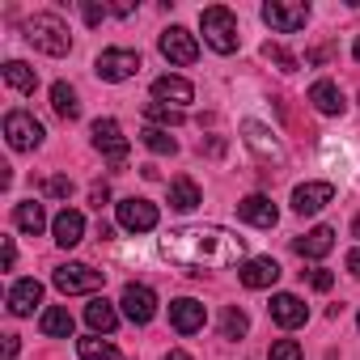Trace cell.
<instances>
[{"label":"cell","instance_id":"cell-1","mask_svg":"<svg viewBox=\"0 0 360 360\" xmlns=\"http://www.w3.org/2000/svg\"><path fill=\"white\" fill-rule=\"evenodd\" d=\"M161 259L191 276H204V271L238 267L246 259V242L221 225H183L161 238Z\"/></svg>","mask_w":360,"mask_h":360},{"label":"cell","instance_id":"cell-2","mask_svg":"<svg viewBox=\"0 0 360 360\" xmlns=\"http://www.w3.org/2000/svg\"><path fill=\"white\" fill-rule=\"evenodd\" d=\"M22 30H26V43L43 56H68L72 51V34H68L60 13H34V18H26Z\"/></svg>","mask_w":360,"mask_h":360},{"label":"cell","instance_id":"cell-3","mask_svg":"<svg viewBox=\"0 0 360 360\" xmlns=\"http://www.w3.org/2000/svg\"><path fill=\"white\" fill-rule=\"evenodd\" d=\"M200 26H204V43L217 51V56H233L238 51V18L225 9V5H212L200 13Z\"/></svg>","mask_w":360,"mask_h":360},{"label":"cell","instance_id":"cell-4","mask_svg":"<svg viewBox=\"0 0 360 360\" xmlns=\"http://www.w3.org/2000/svg\"><path fill=\"white\" fill-rule=\"evenodd\" d=\"M263 22L276 34H297L309 22V5H305V0H267V5H263Z\"/></svg>","mask_w":360,"mask_h":360},{"label":"cell","instance_id":"cell-5","mask_svg":"<svg viewBox=\"0 0 360 360\" xmlns=\"http://www.w3.org/2000/svg\"><path fill=\"white\" fill-rule=\"evenodd\" d=\"M51 284H56L64 297H77V292H98V288L106 284V271H94L89 263H64V267H56Z\"/></svg>","mask_w":360,"mask_h":360},{"label":"cell","instance_id":"cell-6","mask_svg":"<svg viewBox=\"0 0 360 360\" xmlns=\"http://www.w3.org/2000/svg\"><path fill=\"white\" fill-rule=\"evenodd\" d=\"M94 72H98L102 81L119 85V81H127V77L140 72V51H131V47H106V51L94 60Z\"/></svg>","mask_w":360,"mask_h":360},{"label":"cell","instance_id":"cell-7","mask_svg":"<svg viewBox=\"0 0 360 360\" xmlns=\"http://www.w3.org/2000/svg\"><path fill=\"white\" fill-rule=\"evenodd\" d=\"M157 47H161V56H165L169 64H178V68H191V64L200 60V43H195V34H191L187 26H169V30H161Z\"/></svg>","mask_w":360,"mask_h":360},{"label":"cell","instance_id":"cell-8","mask_svg":"<svg viewBox=\"0 0 360 360\" xmlns=\"http://www.w3.org/2000/svg\"><path fill=\"white\" fill-rule=\"evenodd\" d=\"M5 136H9V148H18V153H30V148H39L43 144V123L30 115V110H9L5 115Z\"/></svg>","mask_w":360,"mask_h":360},{"label":"cell","instance_id":"cell-9","mask_svg":"<svg viewBox=\"0 0 360 360\" xmlns=\"http://www.w3.org/2000/svg\"><path fill=\"white\" fill-rule=\"evenodd\" d=\"M89 136H94V148H98L110 165H123V161H127V136H123V127H119L115 119H98V123L89 127Z\"/></svg>","mask_w":360,"mask_h":360},{"label":"cell","instance_id":"cell-10","mask_svg":"<svg viewBox=\"0 0 360 360\" xmlns=\"http://www.w3.org/2000/svg\"><path fill=\"white\" fill-rule=\"evenodd\" d=\"M115 217H119V225L127 229V233H153L157 229V204H148V200H119L115 204Z\"/></svg>","mask_w":360,"mask_h":360},{"label":"cell","instance_id":"cell-11","mask_svg":"<svg viewBox=\"0 0 360 360\" xmlns=\"http://www.w3.org/2000/svg\"><path fill=\"white\" fill-rule=\"evenodd\" d=\"M119 305H123V318L136 322V326H144V322L157 318V292L148 284H127L123 297H119Z\"/></svg>","mask_w":360,"mask_h":360},{"label":"cell","instance_id":"cell-12","mask_svg":"<svg viewBox=\"0 0 360 360\" xmlns=\"http://www.w3.org/2000/svg\"><path fill=\"white\" fill-rule=\"evenodd\" d=\"M204 322H208L204 301H195V297H178V301H169V326H174L178 335H195V330H204Z\"/></svg>","mask_w":360,"mask_h":360},{"label":"cell","instance_id":"cell-13","mask_svg":"<svg viewBox=\"0 0 360 360\" xmlns=\"http://www.w3.org/2000/svg\"><path fill=\"white\" fill-rule=\"evenodd\" d=\"M271 322L284 326V330H297L309 322V305L297 297V292H276L271 297Z\"/></svg>","mask_w":360,"mask_h":360},{"label":"cell","instance_id":"cell-14","mask_svg":"<svg viewBox=\"0 0 360 360\" xmlns=\"http://www.w3.org/2000/svg\"><path fill=\"white\" fill-rule=\"evenodd\" d=\"M242 140H246V144H250V148H255L263 161H276V165L284 161V144H280V140H276V136H271L263 123L246 119V123H242Z\"/></svg>","mask_w":360,"mask_h":360},{"label":"cell","instance_id":"cell-15","mask_svg":"<svg viewBox=\"0 0 360 360\" xmlns=\"http://www.w3.org/2000/svg\"><path fill=\"white\" fill-rule=\"evenodd\" d=\"M330 200H335V187H330V183H301V187L292 191V212L314 217V212H322Z\"/></svg>","mask_w":360,"mask_h":360},{"label":"cell","instance_id":"cell-16","mask_svg":"<svg viewBox=\"0 0 360 360\" xmlns=\"http://www.w3.org/2000/svg\"><path fill=\"white\" fill-rule=\"evenodd\" d=\"M191 98H195V85H191L187 77H157V81H153V102H165V106H178V110H183Z\"/></svg>","mask_w":360,"mask_h":360},{"label":"cell","instance_id":"cell-17","mask_svg":"<svg viewBox=\"0 0 360 360\" xmlns=\"http://www.w3.org/2000/svg\"><path fill=\"white\" fill-rule=\"evenodd\" d=\"M238 276H242L246 288H271V284L280 280V263H276L271 255H259V259H246V263L238 267Z\"/></svg>","mask_w":360,"mask_h":360},{"label":"cell","instance_id":"cell-18","mask_svg":"<svg viewBox=\"0 0 360 360\" xmlns=\"http://www.w3.org/2000/svg\"><path fill=\"white\" fill-rule=\"evenodd\" d=\"M238 217H242L246 225H255V229H271V225L280 221V208H276L267 195H246V200L238 204Z\"/></svg>","mask_w":360,"mask_h":360},{"label":"cell","instance_id":"cell-19","mask_svg":"<svg viewBox=\"0 0 360 360\" xmlns=\"http://www.w3.org/2000/svg\"><path fill=\"white\" fill-rule=\"evenodd\" d=\"M51 238H56V246L72 250V246L85 238V217H81L77 208H64V212H56V221H51Z\"/></svg>","mask_w":360,"mask_h":360},{"label":"cell","instance_id":"cell-20","mask_svg":"<svg viewBox=\"0 0 360 360\" xmlns=\"http://www.w3.org/2000/svg\"><path fill=\"white\" fill-rule=\"evenodd\" d=\"M292 250H297L301 259H326V255L335 250V229H330V225H318V229L301 233V238L292 242Z\"/></svg>","mask_w":360,"mask_h":360},{"label":"cell","instance_id":"cell-21","mask_svg":"<svg viewBox=\"0 0 360 360\" xmlns=\"http://www.w3.org/2000/svg\"><path fill=\"white\" fill-rule=\"evenodd\" d=\"M39 301H43V284L39 280H18L9 288V314H18V318H30Z\"/></svg>","mask_w":360,"mask_h":360},{"label":"cell","instance_id":"cell-22","mask_svg":"<svg viewBox=\"0 0 360 360\" xmlns=\"http://www.w3.org/2000/svg\"><path fill=\"white\" fill-rule=\"evenodd\" d=\"M309 102H314L318 115H343V106H347L335 81H314V85H309Z\"/></svg>","mask_w":360,"mask_h":360},{"label":"cell","instance_id":"cell-23","mask_svg":"<svg viewBox=\"0 0 360 360\" xmlns=\"http://www.w3.org/2000/svg\"><path fill=\"white\" fill-rule=\"evenodd\" d=\"M85 322H89L94 335H110V330L119 326V309H115L106 297H94V301L85 305Z\"/></svg>","mask_w":360,"mask_h":360},{"label":"cell","instance_id":"cell-24","mask_svg":"<svg viewBox=\"0 0 360 360\" xmlns=\"http://www.w3.org/2000/svg\"><path fill=\"white\" fill-rule=\"evenodd\" d=\"M13 225H18L22 233H34V238H39V233L47 229V212H43V204H39V200H22V204L13 208Z\"/></svg>","mask_w":360,"mask_h":360},{"label":"cell","instance_id":"cell-25","mask_svg":"<svg viewBox=\"0 0 360 360\" xmlns=\"http://www.w3.org/2000/svg\"><path fill=\"white\" fill-rule=\"evenodd\" d=\"M200 187H195V178H174L169 183V208H178V212H191V208H200Z\"/></svg>","mask_w":360,"mask_h":360},{"label":"cell","instance_id":"cell-26","mask_svg":"<svg viewBox=\"0 0 360 360\" xmlns=\"http://www.w3.org/2000/svg\"><path fill=\"white\" fill-rule=\"evenodd\" d=\"M51 106H56V115L68 119V123L81 119V102H77V89H72L68 81H56V85H51Z\"/></svg>","mask_w":360,"mask_h":360},{"label":"cell","instance_id":"cell-27","mask_svg":"<svg viewBox=\"0 0 360 360\" xmlns=\"http://www.w3.org/2000/svg\"><path fill=\"white\" fill-rule=\"evenodd\" d=\"M39 330H43L47 339H68V335H72V314H68V309H60V305H51V309H43Z\"/></svg>","mask_w":360,"mask_h":360},{"label":"cell","instance_id":"cell-28","mask_svg":"<svg viewBox=\"0 0 360 360\" xmlns=\"http://www.w3.org/2000/svg\"><path fill=\"white\" fill-rule=\"evenodd\" d=\"M5 85H9V89H18V94H34L39 72H34L30 64H22V60H9V64H5Z\"/></svg>","mask_w":360,"mask_h":360},{"label":"cell","instance_id":"cell-29","mask_svg":"<svg viewBox=\"0 0 360 360\" xmlns=\"http://www.w3.org/2000/svg\"><path fill=\"white\" fill-rule=\"evenodd\" d=\"M77 352H81V360H123V356H119V347H115L110 339H102V335L77 339Z\"/></svg>","mask_w":360,"mask_h":360},{"label":"cell","instance_id":"cell-30","mask_svg":"<svg viewBox=\"0 0 360 360\" xmlns=\"http://www.w3.org/2000/svg\"><path fill=\"white\" fill-rule=\"evenodd\" d=\"M144 119H148V123H161V127L169 131V127H183V123H187V110L165 106V102H148V106H144Z\"/></svg>","mask_w":360,"mask_h":360},{"label":"cell","instance_id":"cell-31","mask_svg":"<svg viewBox=\"0 0 360 360\" xmlns=\"http://www.w3.org/2000/svg\"><path fill=\"white\" fill-rule=\"evenodd\" d=\"M140 140H144V148H148V153H157V157H174V153H178V140H174L165 127H144V131H140Z\"/></svg>","mask_w":360,"mask_h":360},{"label":"cell","instance_id":"cell-32","mask_svg":"<svg viewBox=\"0 0 360 360\" xmlns=\"http://www.w3.org/2000/svg\"><path fill=\"white\" fill-rule=\"evenodd\" d=\"M246 330H250V318H246V309L229 305V309L221 314V339H242Z\"/></svg>","mask_w":360,"mask_h":360},{"label":"cell","instance_id":"cell-33","mask_svg":"<svg viewBox=\"0 0 360 360\" xmlns=\"http://www.w3.org/2000/svg\"><path fill=\"white\" fill-rule=\"evenodd\" d=\"M263 60L276 64L280 72H297V68H301V60H297L288 47H280V43H267V47H263Z\"/></svg>","mask_w":360,"mask_h":360},{"label":"cell","instance_id":"cell-34","mask_svg":"<svg viewBox=\"0 0 360 360\" xmlns=\"http://www.w3.org/2000/svg\"><path fill=\"white\" fill-rule=\"evenodd\" d=\"M271 360H301V343L297 339H276L271 343Z\"/></svg>","mask_w":360,"mask_h":360},{"label":"cell","instance_id":"cell-35","mask_svg":"<svg viewBox=\"0 0 360 360\" xmlns=\"http://www.w3.org/2000/svg\"><path fill=\"white\" fill-rule=\"evenodd\" d=\"M43 191H47L51 200H68V195H72V183H68V178H60V174H51L47 183H43Z\"/></svg>","mask_w":360,"mask_h":360},{"label":"cell","instance_id":"cell-36","mask_svg":"<svg viewBox=\"0 0 360 360\" xmlns=\"http://www.w3.org/2000/svg\"><path fill=\"white\" fill-rule=\"evenodd\" d=\"M330 284H335V276H330L326 267H314V271H309V288H318V292H330Z\"/></svg>","mask_w":360,"mask_h":360},{"label":"cell","instance_id":"cell-37","mask_svg":"<svg viewBox=\"0 0 360 360\" xmlns=\"http://www.w3.org/2000/svg\"><path fill=\"white\" fill-rule=\"evenodd\" d=\"M81 13H85V22H89V26H98V22L106 18V5H94V0H85V5H81Z\"/></svg>","mask_w":360,"mask_h":360},{"label":"cell","instance_id":"cell-38","mask_svg":"<svg viewBox=\"0 0 360 360\" xmlns=\"http://www.w3.org/2000/svg\"><path fill=\"white\" fill-rule=\"evenodd\" d=\"M89 200H94V208H102V204L110 200V187H106V183H98V187L89 191Z\"/></svg>","mask_w":360,"mask_h":360},{"label":"cell","instance_id":"cell-39","mask_svg":"<svg viewBox=\"0 0 360 360\" xmlns=\"http://www.w3.org/2000/svg\"><path fill=\"white\" fill-rule=\"evenodd\" d=\"M18 263V246H13V238H5V271Z\"/></svg>","mask_w":360,"mask_h":360},{"label":"cell","instance_id":"cell-40","mask_svg":"<svg viewBox=\"0 0 360 360\" xmlns=\"http://www.w3.org/2000/svg\"><path fill=\"white\" fill-rule=\"evenodd\" d=\"M5 360H18V335H5Z\"/></svg>","mask_w":360,"mask_h":360},{"label":"cell","instance_id":"cell-41","mask_svg":"<svg viewBox=\"0 0 360 360\" xmlns=\"http://www.w3.org/2000/svg\"><path fill=\"white\" fill-rule=\"evenodd\" d=\"M347 271H352V276H356V280H360V246H356V250H352V255H347Z\"/></svg>","mask_w":360,"mask_h":360},{"label":"cell","instance_id":"cell-42","mask_svg":"<svg viewBox=\"0 0 360 360\" xmlns=\"http://www.w3.org/2000/svg\"><path fill=\"white\" fill-rule=\"evenodd\" d=\"M161 360H195V356H191V352H183V347H174V352H165Z\"/></svg>","mask_w":360,"mask_h":360},{"label":"cell","instance_id":"cell-43","mask_svg":"<svg viewBox=\"0 0 360 360\" xmlns=\"http://www.w3.org/2000/svg\"><path fill=\"white\" fill-rule=\"evenodd\" d=\"M352 56H356V64H360V39H356V47H352Z\"/></svg>","mask_w":360,"mask_h":360},{"label":"cell","instance_id":"cell-44","mask_svg":"<svg viewBox=\"0 0 360 360\" xmlns=\"http://www.w3.org/2000/svg\"><path fill=\"white\" fill-rule=\"evenodd\" d=\"M352 233H356V238H360V217H356V221H352Z\"/></svg>","mask_w":360,"mask_h":360}]
</instances>
